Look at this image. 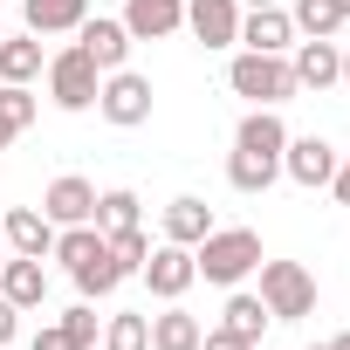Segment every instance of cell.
I'll use <instances>...</instances> for the list:
<instances>
[{"label":"cell","instance_id":"cell-1","mask_svg":"<svg viewBox=\"0 0 350 350\" xmlns=\"http://www.w3.org/2000/svg\"><path fill=\"white\" fill-rule=\"evenodd\" d=\"M193 268H200V282H213V288H241V282L261 268V234H254V227H213V234L193 247Z\"/></svg>","mask_w":350,"mask_h":350},{"label":"cell","instance_id":"cell-2","mask_svg":"<svg viewBox=\"0 0 350 350\" xmlns=\"http://www.w3.org/2000/svg\"><path fill=\"white\" fill-rule=\"evenodd\" d=\"M227 90H234V96H247L254 110H282V103L295 96V69H288V55L241 49V55L227 62Z\"/></svg>","mask_w":350,"mask_h":350},{"label":"cell","instance_id":"cell-3","mask_svg":"<svg viewBox=\"0 0 350 350\" xmlns=\"http://www.w3.org/2000/svg\"><path fill=\"white\" fill-rule=\"evenodd\" d=\"M261 309H268V323H302V316H316V275H309L302 261H268V254H261Z\"/></svg>","mask_w":350,"mask_h":350},{"label":"cell","instance_id":"cell-4","mask_svg":"<svg viewBox=\"0 0 350 350\" xmlns=\"http://www.w3.org/2000/svg\"><path fill=\"white\" fill-rule=\"evenodd\" d=\"M96 90H103V69H96L83 49L49 55V96H55V110H90V103H96Z\"/></svg>","mask_w":350,"mask_h":350},{"label":"cell","instance_id":"cell-5","mask_svg":"<svg viewBox=\"0 0 350 350\" xmlns=\"http://www.w3.org/2000/svg\"><path fill=\"white\" fill-rule=\"evenodd\" d=\"M96 110H103V124L137 131V124H151V83H144L137 69H110L103 90H96Z\"/></svg>","mask_w":350,"mask_h":350},{"label":"cell","instance_id":"cell-6","mask_svg":"<svg viewBox=\"0 0 350 350\" xmlns=\"http://www.w3.org/2000/svg\"><path fill=\"white\" fill-rule=\"evenodd\" d=\"M144 288L158 295V302H179L193 282H200V268H193V247H179V241H158L151 254H144Z\"/></svg>","mask_w":350,"mask_h":350},{"label":"cell","instance_id":"cell-7","mask_svg":"<svg viewBox=\"0 0 350 350\" xmlns=\"http://www.w3.org/2000/svg\"><path fill=\"white\" fill-rule=\"evenodd\" d=\"M288 69H295V90H336V83H343V49L302 35L295 55H288Z\"/></svg>","mask_w":350,"mask_h":350},{"label":"cell","instance_id":"cell-8","mask_svg":"<svg viewBox=\"0 0 350 350\" xmlns=\"http://www.w3.org/2000/svg\"><path fill=\"white\" fill-rule=\"evenodd\" d=\"M186 28L206 49H234L241 42V0H186Z\"/></svg>","mask_w":350,"mask_h":350},{"label":"cell","instance_id":"cell-9","mask_svg":"<svg viewBox=\"0 0 350 350\" xmlns=\"http://www.w3.org/2000/svg\"><path fill=\"white\" fill-rule=\"evenodd\" d=\"M282 172H288L295 186H309V193H316V186H329V179H336V151H329L323 137H288V144H282Z\"/></svg>","mask_w":350,"mask_h":350},{"label":"cell","instance_id":"cell-10","mask_svg":"<svg viewBox=\"0 0 350 350\" xmlns=\"http://www.w3.org/2000/svg\"><path fill=\"white\" fill-rule=\"evenodd\" d=\"M42 213H49L55 227H83V220H96V186L76 179V172H62V179L42 193Z\"/></svg>","mask_w":350,"mask_h":350},{"label":"cell","instance_id":"cell-11","mask_svg":"<svg viewBox=\"0 0 350 350\" xmlns=\"http://www.w3.org/2000/svg\"><path fill=\"white\" fill-rule=\"evenodd\" d=\"M76 49H83V55L110 76V69H124V62H131V28L96 14V21H83V28H76Z\"/></svg>","mask_w":350,"mask_h":350},{"label":"cell","instance_id":"cell-12","mask_svg":"<svg viewBox=\"0 0 350 350\" xmlns=\"http://www.w3.org/2000/svg\"><path fill=\"white\" fill-rule=\"evenodd\" d=\"M124 28H131V42H165L186 28V0H131Z\"/></svg>","mask_w":350,"mask_h":350},{"label":"cell","instance_id":"cell-13","mask_svg":"<svg viewBox=\"0 0 350 350\" xmlns=\"http://www.w3.org/2000/svg\"><path fill=\"white\" fill-rule=\"evenodd\" d=\"M0 234H8V247H14V254H28V261L55 254V220H49L42 206H14L8 220H0Z\"/></svg>","mask_w":350,"mask_h":350},{"label":"cell","instance_id":"cell-14","mask_svg":"<svg viewBox=\"0 0 350 350\" xmlns=\"http://www.w3.org/2000/svg\"><path fill=\"white\" fill-rule=\"evenodd\" d=\"M241 49H261V55L295 49V21H288V8H254V14H241Z\"/></svg>","mask_w":350,"mask_h":350},{"label":"cell","instance_id":"cell-15","mask_svg":"<svg viewBox=\"0 0 350 350\" xmlns=\"http://www.w3.org/2000/svg\"><path fill=\"white\" fill-rule=\"evenodd\" d=\"M28 35H76L90 21V0H21Z\"/></svg>","mask_w":350,"mask_h":350},{"label":"cell","instance_id":"cell-16","mask_svg":"<svg viewBox=\"0 0 350 350\" xmlns=\"http://www.w3.org/2000/svg\"><path fill=\"white\" fill-rule=\"evenodd\" d=\"M0 295H8L14 309H42V295H49V268H42V261H28V254L0 261Z\"/></svg>","mask_w":350,"mask_h":350},{"label":"cell","instance_id":"cell-17","mask_svg":"<svg viewBox=\"0 0 350 350\" xmlns=\"http://www.w3.org/2000/svg\"><path fill=\"white\" fill-rule=\"evenodd\" d=\"M206 234H213V206H206V200L179 193V200L165 206V241H179V247H200Z\"/></svg>","mask_w":350,"mask_h":350},{"label":"cell","instance_id":"cell-18","mask_svg":"<svg viewBox=\"0 0 350 350\" xmlns=\"http://www.w3.org/2000/svg\"><path fill=\"white\" fill-rule=\"evenodd\" d=\"M234 144H241V151H261V158H282V144H288L282 110H247L241 131H234Z\"/></svg>","mask_w":350,"mask_h":350},{"label":"cell","instance_id":"cell-19","mask_svg":"<svg viewBox=\"0 0 350 350\" xmlns=\"http://www.w3.org/2000/svg\"><path fill=\"white\" fill-rule=\"evenodd\" d=\"M200 336H206V323L186 316L179 302H165V316H151V350H200Z\"/></svg>","mask_w":350,"mask_h":350},{"label":"cell","instance_id":"cell-20","mask_svg":"<svg viewBox=\"0 0 350 350\" xmlns=\"http://www.w3.org/2000/svg\"><path fill=\"white\" fill-rule=\"evenodd\" d=\"M282 179V158H261V151H241L234 144V158H227V186L234 193H268Z\"/></svg>","mask_w":350,"mask_h":350},{"label":"cell","instance_id":"cell-21","mask_svg":"<svg viewBox=\"0 0 350 350\" xmlns=\"http://www.w3.org/2000/svg\"><path fill=\"white\" fill-rule=\"evenodd\" d=\"M42 76V35H0V83H35Z\"/></svg>","mask_w":350,"mask_h":350},{"label":"cell","instance_id":"cell-22","mask_svg":"<svg viewBox=\"0 0 350 350\" xmlns=\"http://www.w3.org/2000/svg\"><path fill=\"white\" fill-rule=\"evenodd\" d=\"M35 110H42V96H28V83H0V151L35 124Z\"/></svg>","mask_w":350,"mask_h":350},{"label":"cell","instance_id":"cell-23","mask_svg":"<svg viewBox=\"0 0 350 350\" xmlns=\"http://www.w3.org/2000/svg\"><path fill=\"white\" fill-rule=\"evenodd\" d=\"M288 21H295V35L329 42V35L343 28V8H336V0H295V8H288Z\"/></svg>","mask_w":350,"mask_h":350},{"label":"cell","instance_id":"cell-24","mask_svg":"<svg viewBox=\"0 0 350 350\" xmlns=\"http://www.w3.org/2000/svg\"><path fill=\"white\" fill-rule=\"evenodd\" d=\"M96 227H103V234H124V227H137V193H131V186H110V193H96Z\"/></svg>","mask_w":350,"mask_h":350},{"label":"cell","instance_id":"cell-25","mask_svg":"<svg viewBox=\"0 0 350 350\" xmlns=\"http://www.w3.org/2000/svg\"><path fill=\"white\" fill-rule=\"evenodd\" d=\"M117 282H124V268L110 261V247H103L96 261H83V268H76V288H83V302H103V295H110Z\"/></svg>","mask_w":350,"mask_h":350},{"label":"cell","instance_id":"cell-26","mask_svg":"<svg viewBox=\"0 0 350 350\" xmlns=\"http://www.w3.org/2000/svg\"><path fill=\"white\" fill-rule=\"evenodd\" d=\"M103 350H151V316H103Z\"/></svg>","mask_w":350,"mask_h":350},{"label":"cell","instance_id":"cell-27","mask_svg":"<svg viewBox=\"0 0 350 350\" xmlns=\"http://www.w3.org/2000/svg\"><path fill=\"white\" fill-rule=\"evenodd\" d=\"M261 323H268V309H261V295H227V329H234V336H247V343H261Z\"/></svg>","mask_w":350,"mask_h":350},{"label":"cell","instance_id":"cell-28","mask_svg":"<svg viewBox=\"0 0 350 350\" xmlns=\"http://www.w3.org/2000/svg\"><path fill=\"white\" fill-rule=\"evenodd\" d=\"M144 254H151V234H144V227H124V234H110V261H117L124 275H137V268H144Z\"/></svg>","mask_w":350,"mask_h":350},{"label":"cell","instance_id":"cell-29","mask_svg":"<svg viewBox=\"0 0 350 350\" xmlns=\"http://www.w3.org/2000/svg\"><path fill=\"white\" fill-rule=\"evenodd\" d=\"M62 336H69L76 350H90V343H103V316H96L90 302H76V309L62 316Z\"/></svg>","mask_w":350,"mask_h":350},{"label":"cell","instance_id":"cell-30","mask_svg":"<svg viewBox=\"0 0 350 350\" xmlns=\"http://www.w3.org/2000/svg\"><path fill=\"white\" fill-rule=\"evenodd\" d=\"M200 350H254V343H247V336H234V329L220 323V329H206V336H200Z\"/></svg>","mask_w":350,"mask_h":350},{"label":"cell","instance_id":"cell-31","mask_svg":"<svg viewBox=\"0 0 350 350\" xmlns=\"http://www.w3.org/2000/svg\"><path fill=\"white\" fill-rule=\"evenodd\" d=\"M14 336H21V309H14V302H8V295H0V350H8V343H14Z\"/></svg>","mask_w":350,"mask_h":350},{"label":"cell","instance_id":"cell-32","mask_svg":"<svg viewBox=\"0 0 350 350\" xmlns=\"http://www.w3.org/2000/svg\"><path fill=\"white\" fill-rule=\"evenodd\" d=\"M28 350H76V343L62 336V323H49V329H35V343H28Z\"/></svg>","mask_w":350,"mask_h":350},{"label":"cell","instance_id":"cell-33","mask_svg":"<svg viewBox=\"0 0 350 350\" xmlns=\"http://www.w3.org/2000/svg\"><path fill=\"white\" fill-rule=\"evenodd\" d=\"M329 193H336V206H350V158H336V179H329Z\"/></svg>","mask_w":350,"mask_h":350},{"label":"cell","instance_id":"cell-34","mask_svg":"<svg viewBox=\"0 0 350 350\" xmlns=\"http://www.w3.org/2000/svg\"><path fill=\"white\" fill-rule=\"evenodd\" d=\"M329 350H350V329H343V336H329Z\"/></svg>","mask_w":350,"mask_h":350},{"label":"cell","instance_id":"cell-35","mask_svg":"<svg viewBox=\"0 0 350 350\" xmlns=\"http://www.w3.org/2000/svg\"><path fill=\"white\" fill-rule=\"evenodd\" d=\"M343 90H350V49H343Z\"/></svg>","mask_w":350,"mask_h":350},{"label":"cell","instance_id":"cell-36","mask_svg":"<svg viewBox=\"0 0 350 350\" xmlns=\"http://www.w3.org/2000/svg\"><path fill=\"white\" fill-rule=\"evenodd\" d=\"M247 8H282V0H247Z\"/></svg>","mask_w":350,"mask_h":350},{"label":"cell","instance_id":"cell-37","mask_svg":"<svg viewBox=\"0 0 350 350\" xmlns=\"http://www.w3.org/2000/svg\"><path fill=\"white\" fill-rule=\"evenodd\" d=\"M336 8H343V21H350V0H336Z\"/></svg>","mask_w":350,"mask_h":350},{"label":"cell","instance_id":"cell-38","mask_svg":"<svg viewBox=\"0 0 350 350\" xmlns=\"http://www.w3.org/2000/svg\"><path fill=\"white\" fill-rule=\"evenodd\" d=\"M0 254H8V234H0Z\"/></svg>","mask_w":350,"mask_h":350},{"label":"cell","instance_id":"cell-39","mask_svg":"<svg viewBox=\"0 0 350 350\" xmlns=\"http://www.w3.org/2000/svg\"><path fill=\"white\" fill-rule=\"evenodd\" d=\"M309 350H329V343H309Z\"/></svg>","mask_w":350,"mask_h":350},{"label":"cell","instance_id":"cell-40","mask_svg":"<svg viewBox=\"0 0 350 350\" xmlns=\"http://www.w3.org/2000/svg\"><path fill=\"white\" fill-rule=\"evenodd\" d=\"M90 350H103V343H90Z\"/></svg>","mask_w":350,"mask_h":350},{"label":"cell","instance_id":"cell-41","mask_svg":"<svg viewBox=\"0 0 350 350\" xmlns=\"http://www.w3.org/2000/svg\"><path fill=\"white\" fill-rule=\"evenodd\" d=\"M0 35H8V28H0Z\"/></svg>","mask_w":350,"mask_h":350}]
</instances>
